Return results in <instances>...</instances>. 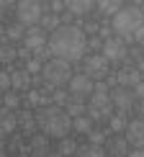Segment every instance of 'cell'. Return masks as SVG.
<instances>
[{"instance_id":"5","label":"cell","mask_w":144,"mask_h":157,"mask_svg":"<svg viewBox=\"0 0 144 157\" xmlns=\"http://www.w3.org/2000/svg\"><path fill=\"white\" fill-rule=\"evenodd\" d=\"M111 93H108V85L106 82H95L93 93H90V103H88V113L93 116V121L103 119V116L111 111Z\"/></svg>"},{"instance_id":"28","label":"cell","mask_w":144,"mask_h":157,"mask_svg":"<svg viewBox=\"0 0 144 157\" xmlns=\"http://www.w3.org/2000/svg\"><path fill=\"white\" fill-rule=\"evenodd\" d=\"M126 124H129V121H123L121 116H113V119H111V129H113V132H123Z\"/></svg>"},{"instance_id":"2","label":"cell","mask_w":144,"mask_h":157,"mask_svg":"<svg viewBox=\"0 0 144 157\" xmlns=\"http://www.w3.org/2000/svg\"><path fill=\"white\" fill-rule=\"evenodd\" d=\"M36 124L49 139H62L72 129V116L59 106H41V111L36 113Z\"/></svg>"},{"instance_id":"20","label":"cell","mask_w":144,"mask_h":157,"mask_svg":"<svg viewBox=\"0 0 144 157\" xmlns=\"http://www.w3.org/2000/svg\"><path fill=\"white\" fill-rule=\"evenodd\" d=\"M95 5L100 8V13H106V16H113L116 10H121V0H95Z\"/></svg>"},{"instance_id":"25","label":"cell","mask_w":144,"mask_h":157,"mask_svg":"<svg viewBox=\"0 0 144 157\" xmlns=\"http://www.w3.org/2000/svg\"><path fill=\"white\" fill-rule=\"evenodd\" d=\"M3 103H5V108H18L21 98H18L16 93H10V90H5V95H3Z\"/></svg>"},{"instance_id":"6","label":"cell","mask_w":144,"mask_h":157,"mask_svg":"<svg viewBox=\"0 0 144 157\" xmlns=\"http://www.w3.org/2000/svg\"><path fill=\"white\" fill-rule=\"evenodd\" d=\"M16 16L23 26H34L41 21L44 8H41V0H18L16 5Z\"/></svg>"},{"instance_id":"33","label":"cell","mask_w":144,"mask_h":157,"mask_svg":"<svg viewBox=\"0 0 144 157\" xmlns=\"http://www.w3.org/2000/svg\"><path fill=\"white\" fill-rule=\"evenodd\" d=\"M88 136H90V142H93V144H100V142H103V134H100V132H90Z\"/></svg>"},{"instance_id":"8","label":"cell","mask_w":144,"mask_h":157,"mask_svg":"<svg viewBox=\"0 0 144 157\" xmlns=\"http://www.w3.org/2000/svg\"><path fill=\"white\" fill-rule=\"evenodd\" d=\"M111 103H113L119 111H129L134 108L136 103V95H134V88H126V85H119V88L111 93Z\"/></svg>"},{"instance_id":"31","label":"cell","mask_w":144,"mask_h":157,"mask_svg":"<svg viewBox=\"0 0 144 157\" xmlns=\"http://www.w3.org/2000/svg\"><path fill=\"white\" fill-rule=\"evenodd\" d=\"M131 39H134V41H139V44H144V23H142L139 29H136L134 34H131Z\"/></svg>"},{"instance_id":"7","label":"cell","mask_w":144,"mask_h":157,"mask_svg":"<svg viewBox=\"0 0 144 157\" xmlns=\"http://www.w3.org/2000/svg\"><path fill=\"white\" fill-rule=\"evenodd\" d=\"M67 85H70V95H80V98H85V95L93 93L95 80H93L88 72H82V75H72Z\"/></svg>"},{"instance_id":"1","label":"cell","mask_w":144,"mask_h":157,"mask_svg":"<svg viewBox=\"0 0 144 157\" xmlns=\"http://www.w3.org/2000/svg\"><path fill=\"white\" fill-rule=\"evenodd\" d=\"M85 47H88V39H85V34L77 29V26H72V23L57 26V29L51 31V36L47 39L49 54L62 57V59H67V62L82 59Z\"/></svg>"},{"instance_id":"29","label":"cell","mask_w":144,"mask_h":157,"mask_svg":"<svg viewBox=\"0 0 144 157\" xmlns=\"http://www.w3.org/2000/svg\"><path fill=\"white\" fill-rule=\"evenodd\" d=\"M13 57H16V49L13 47H0V59L3 62H10Z\"/></svg>"},{"instance_id":"24","label":"cell","mask_w":144,"mask_h":157,"mask_svg":"<svg viewBox=\"0 0 144 157\" xmlns=\"http://www.w3.org/2000/svg\"><path fill=\"white\" fill-rule=\"evenodd\" d=\"M39 23H41V29H47V31H54L57 26H59V18H57L54 13H51V16H41V21H39Z\"/></svg>"},{"instance_id":"34","label":"cell","mask_w":144,"mask_h":157,"mask_svg":"<svg viewBox=\"0 0 144 157\" xmlns=\"http://www.w3.org/2000/svg\"><path fill=\"white\" fill-rule=\"evenodd\" d=\"M13 3H16V0H0V10H8Z\"/></svg>"},{"instance_id":"12","label":"cell","mask_w":144,"mask_h":157,"mask_svg":"<svg viewBox=\"0 0 144 157\" xmlns=\"http://www.w3.org/2000/svg\"><path fill=\"white\" fill-rule=\"evenodd\" d=\"M123 132H126L129 144H134V147H144V119H134V121H129Z\"/></svg>"},{"instance_id":"21","label":"cell","mask_w":144,"mask_h":157,"mask_svg":"<svg viewBox=\"0 0 144 157\" xmlns=\"http://www.w3.org/2000/svg\"><path fill=\"white\" fill-rule=\"evenodd\" d=\"M23 34H26V31H23V23L21 21L5 29V39H8V41H18V39H23Z\"/></svg>"},{"instance_id":"4","label":"cell","mask_w":144,"mask_h":157,"mask_svg":"<svg viewBox=\"0 0 144 157\" xmlns=\"http://www.w3.org/2000/svg\"><path fill=\"white\" fill-rule=\"evenodd\" d=\"M41 77H44V82H47L49 88H59V85L70 82L72 67H70L67 59H62V57H51V59H47L41 64Z\"/></svg>"},{"instance_id":"13","label":"cell","mask_w":144,"mask_h":157,"mask_svg":"<svg viewBox=\"0 0 144 157\" xmlns=\"http://www.w3.org/2000/svg\"><path fill=\"white\" fill-rule=\"evenodd\" d=\"M28 152L31 155H47L51 152V147H49V136L47 134H36V136H31V142H28Z\"/></svg>"},{"instance_id":"26","label":"cell","mask_w":144,"mask_h":157,"mask_svg":"<svg viewBox=\"0 0 144 157\" xmlns=\"http://www.w3.org/2000/svg\"><path fill=\"white\" fill-rule=\"evenodd\" d=\"M23 129H26V132H34V126H39V124H36V119H34V116H31V113H23Z\"/></svg>"},{"instance_id":"35","label":"cell","mask_w":144,"mask_h":157,"mask_svg":"<svg viewBox=\"0 0 144 157\" xmlns=\"http://www.w3.org/2000/svg\"><path fill=\"white\" fill-rule=\"evenodd\" d=\"M0 124H3V111H0Z\"/></svg>"},{"instance_id":"36","label":"cell","mask_w":144,"mask_h":157,"mask_svg":"<svg viewBox=\"0 0 144 157\" xmlns=\"http://www.w3.org/2000/svg\"><path fill=\"white\" fill-rule=\"evenodd\" d=\"M142 80H144V70H142Z\"/></svg>"},{"instance_id":"11","label":"cell","mask_w":144,"mask_h":157,"mask_svg":"<svg viewBox=\"0 0 144 157\" xmlns=\"http://www.w3.org/2000/svg\"><path fill=\"white\" fill-rule=\"evenodd\" d=\"M85 72H88L93 80H98V77H103L108 72V59L103 54H90L88 59H85Z\"/></svg>"},{"instance_id":"9","label":"cell","mask_w":144,"mask_h":157,"mask_svg":"<svg viewBox=\"0 0 144 157\" xmlns=\"http://www.w3.org/2000/svg\"><path fill=\"white\" fill-rule=\"evenodd\" d=\"M23 44H26L28 52H41L47 47V34H44V29H36V23L28 26V31L23 34Z\"/></svg>"},{"instance_id":"32","label":"cell","mask_w":144,"mask_h":157,"mask_svg":"<svg viewBox=\"0 0 144 157\" xmlns=\"http://www.w3.org/2000/svg\"><path fill=\"white\" fill-rule=\"evenodd\" d=\"M134 95H136V98H142V101H144V80H139V82L134 85Z\"/></svg>"},{"instance_id":"30","label":"cell","mask_w":144,"mask_h":157,"mask_svg":"<svg viewBox=\"0 0 144 157\" xmlns=\"http://www.w3.org/2000/svg\"><path fill=\"white\" fill-rule=\"evenodd\" d=\"M0 90H10V75L0 72Z\"/></svg>"},{"instance_id":"16","label":"cell","mask_w":144,"mask_h":157,"mask_svg":"<svg viewBox=\"0 0 144 157\" xmlns=\"http://www.w3.org/2000/svg\"><path fill=\"white\" fill-rule=\"evenodd\" d=\"M64 106H67L64 111H67V113L72 116V119H75V116H82V113H88V106L82 103V98H80V95H72L70 101L64 103Z\"/></svg>"},{"instance_id":"14","label":"cell","mask_w":144,"mask_h":157,"mask_svg":"<svg viewBox=\"0 0 144 157\" xmlns=\"http://www.w3.org/2000/svg\"><path fill=\"white\" fill-rule=\"evenodd\" d=\"M95 5V0H64V8L70 13H75V16H85V13H90Z\"/></svg>"},{"instance_id":"3","label":"cell","mask_w":144,"mask_h":157,"mask_svg":"<svg viewBox=\"0 0 144 157\" xmlns=\"http://www.w3.org/2000/svg\"><path fill=\"white\" fill-rule=\"evenodd\" d=\"M111 18H113V21H111L113 31H116L119 36H123V39H131V34L144 23V13H142V8H136V5L116 10Z\"/></svg>"},{"instance_id":"17","label":"cell","mask_w":144,"mask_h":157,"mask_svg":"<svg viewBox=\"0 0 144 157\" xmlns=\"http://www.w3.org/2000/svg\"><path fill=\"white\" fill-rule=\"evenodd\" d=\"M28 85H31V72H28V70H21V72H13L10 75V88L26 90Z\"/></svg>"},{"instance_id":"22","label":"cell","mask_w":144,"mask_h":157,"mask_svg":"<svg viewBox=\"0 0 144 157\" xmlns=\"http://www.w3.org/2000/svg\"><path fill=\"white\" fill-rule=\"evenodd\" d=\"M16 124H18V119L10 113V108L3 111V124H0V132H13V129H16Z\"/></svg>"},{"instance_id":"10","label":"cell","mask_w":144,"mask_h":157,"mask_svg":"<svg viewBox=\"0 0 144 157\" xmlns=\"http://www.w3.org/2000/svg\"><path fill=\"white\" fill-rule=\"evenodd\" d=\"M103 57L108 62H121L126 57V47H123V39H106L103 41Z\"/></svg>"},{"instance_id":"15","label":"cell","mask_w":144,"mask_h":157,"mask_svg":"<svg viewBox=\"0 0 144 157\" xmlns=\"http://www.w3.org/2000/svg\"><path fill=\"white\" fill-rule=\"evenodd\" d=\"M93 116L90 113H82V116H75V119H72V129H75V132H80V134H90L93 132Z\"/></svg>"},{"instance_id":"27","label":"cell","mask_w":144,"mask_h":157,"mask_svg":"<svg viewBox=\"0 0 144 157\" xmlns=\"http://www.w3.org/2000/svg\"><path fill=\"white\" fill-rule=\"evenodd\" d=\"M41 59H31V57H28V62H26V70H28V72L31 75H34V72H41Z\"/></svg>"},{"instance_id":"19","label":"cell","mask_w":144,"mask_h":157,"mask_svg":"<svg viewBox=\"0 0 144 157\" xmlns=\"http://www.w3.org/2000/svg\"><path fill=\"white\" fill-rule=\"evenodd\" d=\"M139 80H142V72H139V70H123V72L119 75V82L126 85V88H134Z\"/></svg>"},{"instance_id":"23","label":"cell","mask_w":144,"mask_h":157,"mask_svg":"<svg viewBox=\"0 0 144 157\" xmlns=\"http://www.w3.org/2000/svg\"><path fill=\"white\" fill-rule=\"evenodd\" d=\"M57 152H59V155H72V152H77V147H75V142H72V139L62 136V142H59V147H57Z\"/></svg>"},{"instance_id":"18","label":"cell","mask_w":144,"mask_h":157,"mask_svg":"<svg viewBox=\"0 0 144 157\" xmlns=\"http://www.w3.org/2000/svg\"><path fill=\"white\" fill-rule=\"evenodd\" d=\"M106 152H111V155H126L129 152V139H126V136H116V139H111L108 147H106Z\"/></svg>"}]
</instances>
